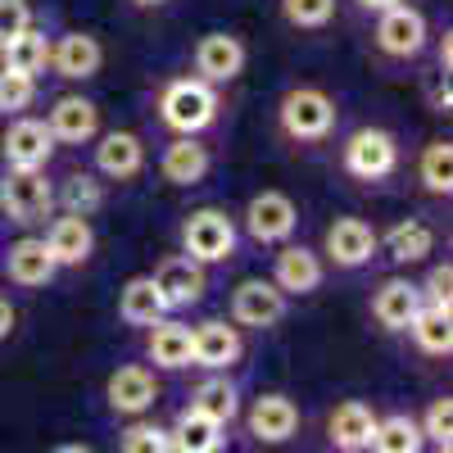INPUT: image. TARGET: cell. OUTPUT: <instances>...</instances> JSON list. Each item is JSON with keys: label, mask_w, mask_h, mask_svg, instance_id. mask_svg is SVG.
<instances>
[{"label": "cell", "mask_w": 453, "mask_h": 453, "mask_svg": "<svg viewBox=\"0 0 453 453\" xmlns=\"http://www.w3.org/2000/svg\"><path fill=\"white\" fill-rule=\"evenodd\" d=\"M159 109H164V123H168L173 132L196 136V132H204V127L218 119V96H213V87L200 82V78H177V82H168Z\"/></svg>", "instance_id": "6da1fadb"}, {"label": "cell", "mask_w": 453, "mask_h": 453, "mask_svg": "<svg viewBox=\"0 0 453 453\" xmlns=\"http://www.w3.org/2000/svg\"><path fill=\"white\" fill-rule=\"evenodd\" d=\"M281 127L295 141H322L335 127V104L318 87H295L281 100Z\"/></svg>", "instance_id": "7a4b0ae2"}, {"label": "cell", "mask_w": 453, "mask_h": 453, "mask_svg": "<svg viewBox=\"0 0 453 453\" xmlns=\"http://www.w3.org/2000/svg\"><path fill=\"white\" fill-rule=\"evenodd\" d=\"M50 204H55V191L42 177V168H10L0 177V209L14 222H42Z\"/></svg>", "instance_id": "3957f363"}, {"label": "cell", "mask_w": 453, "mask_h": 453, "mask_svg": "<svg viewBox=\"0 0 453 453\" xmlns=\"http://www.w3.org/2000/svg\"><path fill=\"white\" fill-rule=\"evenodd\" d=\"M181 245H186V258H196V263H222L236 250V226L218 209H200V213L186 218Z\"/></svg>", "instance_id": "277c9868"}, {"label": "cell", "mask_w": 453, "mask_h": 453, "mask_svg": "<svg viewBox=\"0 0 453 453\" xmlns=\"http://www.w3.org/2000/svg\"><path fill=\"white\" fill-rule=\"evenodd\" d=\"M395 164H399V145H395V136L381 132V127H363V132H354L349 145H345V168H349L354 177H363V181L390 177Z\"/></svg>", "instance_id": "5b68a950"}, {"label": "cell", "mask_w": 453, "mask_h": 453, "mask_svg": "<svg viewBox=\"0 0 453 453\" xmlns=\"http://www.w3.org/2000/svg\"><path fill=\"white\" fill-rule=\"evenodd\" d=\"M376 46H381L390 59L422 55V46H426V19L399 0V5L381 10V23H376Z\"/></svg>", "instance_id": "8992f818"}, {"label": "cell", "mask_w": 453, "mask_h": 453, "mask_svg": "<svg viewBox=\"0 0 453 453\" xmlns=\"http://www.w3.org/2000/svg\"><path fill=\"white\" fill-rule=\"evenodd\" d=\"M150 281H155V290L164 295V304H168V309H186V304H196V299L204 295V263L186 258V254L164 258Z\"/></svg>", "instance_id": "52a82bcc"}, {"label": "cell", "mask_w": 453, "mask_h": 453, "mask_svg": "<svg viewBox=\"0 0 453 453\" xmlns=\"http://www.w3.org/2000/svg\"><path fill=\"white\" fill-rule=\"evenodd\" d=\"M295 222H299V213H295L290 196H281V191H263V196H254V200H250V209H245V226H250V236H254V241H263V245L286 241V236L295 232Z\"/></svg>", "instance_id": "ba28073f"}, {"label": "cell", "mask_w": 453, "mask_h": 453, "mask_svg": "<svg viewBox=\"0 0 453 453\" xmlns=\"http://www.w3.org/2000/svg\"><path fill=\"white\" fill-rule=\"evenodd\" d=\"M241 68H245V46L236 42V36H226V32H209L200 36V46H196V73H200V82H232L241 78Z\"/></svg>", "instance_id": "9c48e42d"}, {"label": "cell", "mask_w": 453, "mask_h": 453, "mask_svg": "<svg viewBox=\"0 0 453 453\" xmlns=\"http://www.w3.org/2000/svg\"><path fill=\"white\" fill-rule=\"evenodd\" d=\"M281 313H286V295L273 281L254 277V281H241L232 295V318L241 326H273V322H281Z\"/></svg>", "instance_id": "30bf717a"}, {"label": "cell", "mask_w": 453, "mask_h": 453, "mask_svg": "<svg viewBox=\"0 0 453 453\" xmlns=\"http://www.w3.org/2000/svg\"><path fill=\"white\" fill-rule=\"evenodd\" d=\"M55 155V136L46 123H36V119H19L10 123L5 132V159L10 168H46Z\"/></svg>", "instance_id": "8fae6325"}, {"label": "cell", "mask_w": 453, "mask_h": 453, "mask_svg": "<svg viewBox=\"0 0 453 453\" xmlns=\"http://www.w3.org/2000/svg\"><path fill=\"white\" fill-rule=\"evenodd\" d=\"M241 358V331L226 326V322H204L191 331V363L209 367V372H222Z\"/></svg>", "instance_id": "7c38bea8"}, {"label": "cell", "mask_w": 453, "mask_h": 453, "mask_svg": "<svg viewBox=\"0 0 453 453\" xmlns=\"http://www.w3.org/2000/svg\"><path fill=\"white\" fill-rule=\"evenodd\" d=\"M372 250H376V232L363 218H335L326 226V254L340 268H358V263L372 258Z\"/></svg>", "instance_id": "4fadbf2b"}, {"label": "cell", "mask_w": 453, "mask_h": 453, "mask_svg": "<svg viewBox=\"0 0 453 453\" xmlns=\"http://www.w3.org/2000/svg\"><path fill=\"white\" fill-rule=\"evenodd\" d=\"M418 309H422V286H412L403 277H390L372 299V313L386 331H408V322L418 318Z\"/></svg>", "instance_id": "5bb4252c"}, {"label": "cell", "mask_w": 453, "mask_h": 453, "mask_svg": "<svg viewBox=\"0 0 453 453\" xmlns=\"http://www.w3.org/2000/svg\"><path fill=\"white\" fill-rule=\"evenodd\" d=\"M50 64H55L59 78L82 82V78H96V73H100L104 50H100L96 36H87V32H68V36H59V46L50 50Z\"/></svg>", "instance_id": "9a60e30c"}, {"label": "cell", "mask_w": 453, "mask_h": 453, "mask_svg": "<svg viewBox=\"0 0 453 453\" xmlns=\"http://www.w3.org/2000/svg\"><path fill=\"white\" fill-rule=\"evenodd\" d=\"M46 127H50L55 141L82 145V141H91V136L100 132V109H96L91 100H82V96H64V100H55Z\"/></svg>", "instance_id": "2e32d148"}, {"label": "cell", "mask_w": 453, "mask_h": 453, "mask_svg": "<svg viewBox=\"0 0 453 453\" xmlns=\"http://www.w3.org/2000/svg\"><path fill=\"white\" fill-rule=\"evenodd\" d=\"M273 286H277L281 295H309V290H318V286H322V263H318V254L304 250V245H286V250L277 254Z\"/></svg>", "instance_id": "e0dca14e"}, {"label": "cell", "mask_w": 453, "mask_h": 453, "mask_svg": "<svg viewBox=\"0 0 453 453\" xmlns=\"http://www.w3.org/2000/svg\"><path fill=\"white\" fill-rule=\"evenodd\" d=\"M295 426H299V408H295L286 395H263V399H254V408H250V431H254L263 444L290 440Z\"/></svg>", "instance_id": "ac0fdd59"}, {"label": "cell", "mask_w": 453, "mask_h": 453, "mask_svg": "<svg viewBox=\"0 0 453 453\" xmlns=\"http://www.w3.org/2000/svg\"><path fill=\"white\" fill-rule=\"evenodd\" d=\"M159 399V386H155V376H150L145 367H119L109 376V403L113 412H145V408H155Z\"/></svg>", "instance_id": "d6986e66"}, {"label": "cell", "mask_w": 453, "mask_h": 453, "mask_svg": "<svg viewBox=\"0 0 453 453\" xmlns=\"http://www.w3.org/2000/svg\"><path fill=\"white\" fill-rule=\"evenodd\" d=\"M91 245H96V236H91V226H87L82 213L59 218V222L50 226V236H46V250H50V258L59 263V268L87 263V258H91Z\"/></svg>", "instance_id": "ffe728a7"}, {"label": "cell", "mask_w": 453, "mask_h": 453, "mask_svg": "<svg viewBox=\"0 0 453 453\" xmlns=\"http://www.w3.org/2000/svg\"><path fill=\"white\" fill-rule=\"evenodd\" d=\"M141 164H145V145H141V136H132V132H109L100 145H96V168L104 173V177H136L141 173Z\"/></svg>", "instance_id": "44dd1931"}, {"label": "cell", "mask_w": 453, "mask_h": 453, "mask_svg": "<svg viewBox=\"0 0 453 453\" xmlns=\"http://www.w3.org/2000/svg\"><path fill=\"white\" fill-rule=\"evenodd\" d=\"M159 168H164V177H168L173 186H196V181L209 173V150H204L196 136H181V141H173V145L164 150Z\"/></svg>", "instance_id": "7402d4cb"}, {"label": "cell", "mask_w": 453, "mask_h": 453, "mask_svg": "<svg viewBox=\"0 0 453 453\" xmlns=\"http://www.w3.org/2000/svg\"><path fill=\"white\" fill-rule=\"evenodd\" d=\"M59 263L50 258L46 241H36V236H23L14 250H10V281L19 286H46L55 277Z\"/></svg>", "instance_id": "603a6c76"}, {"label": "cell", "mask_w": 453, "mask_h": 453, "mask_svg": "<svg viewBox=\"0 0 453 453\" xmlns=\"http://www.w3.org/2000/svg\"><path fill=\"white\" fill-rule=\"evenodd\" d=\"M119 313L132 326H155V322H164L168 304H164V295L155 290V281H150V277H132L123 286V295H119Z\"/></svg>", "instance_id": "cb8c5ba5"}, {"label": "cell", "mask_w": 453, "mask_h": 453, "mask_svg": "<svg viewBox=\"0 0 453 453\" xmlns=\"http://www.w3.org/2000/svg\"><path fill=\"white\" fill-rule=\"evenodd\" d=\"M372 431H376V412H372L367 403H358V399L340 403V408L331 412V440H335L340 449H345V453L367 449Z\"/></svg>", "instance_id": "d4e9b609"}, {"label": "cell", "mask_w": 453, "mask_h": 453, "mask_svg": "<svg viewBox=\"0 0 453 453\" xmlns=\"http://www.w3.org/2000/svg\"><path fill=\"white\" fill-rule=\"evenodd\" d=\"M168 444H173V453H218L222 449V426L209 422L204 412L186 408L177 418V426L168 431Z\"/></svg>", "instance_id": "484cf974"}, {"label": "cell", "mask_w": 453, "mask_h": 453, "mask_svg": "<svg viewBox=\"0 0 453 453\" xmlns=\"http://www.w3.org/2000/svg\"><path fill=\"white\" fill-rule=\"evenodd\" d=\"M150 358H155L159 367H168V372L191 367V326L155 322V331H150Z\"/></svg>", "instance_id": "4316f807"}, {"label": "cell", "mask_w": 453, "mask_h": 453, "mask_svg": "<svg viewBox=\"0 0 453 453\" xmlns=\"http://www.w3.org/2000/svg\"><path fill=\"white\" fill-rule=\"evenodd\" d=\"M0 59H5V73H27V78H36L46 64H50V42L42 32H19L10 46H0Z\"/></svg>", "instance_id": "83f0119b"}, {"label": "cell", "mask_w": 453, "mask_h": 453, "mask_svg": "<svg viewBox=\"0 0 453 453\" xmlns=\"http://www.w3.org/2000/svg\"><path fill=\"white\" fill-rule=\"evenodd\" d=\"M422 426L412 422V418H403V412H395V418H386V422H376V431H372V440H367V449L372 453H422Z\"/></svg>", "instance_id": "f1b7e54d"}, {"label": "cell", "mask_w": 453, "mask_h": 453, "mask_svg": "<svg viewBox=\"0 0 453 453\" xmlns=\"http://www.w3.org/2000/svg\"><path fill=\"white\" fill-rule=\"evenodd\" d=\"M386 250H390V258L395 263H422L431 250H435V232L426 222H418V218H408V222H399V226H390V236H386Z\"/></svg>", "instance_id": "f546056e"}, {"label": "cell", "mask_w": 453, "mask_h": 453, "mask_svg": "<svg viewBox=\"0 0 453 453\" xmlns=\"http://www.w3.org/2000/svg\"><path fill=\"white\" fill-rule=\"evenodd\" d=\"M408 331H412V340L426 349V354H449L453 349V326H449V309H431V304H422L418 309V318L408 322Z\"/></svg>", "instance_id": "4dcf8cb0"}, {"label": "cell", "mask_w": 453, "mask_h": 453, "mask_svg": "<svg viewBox=\"0 0 453 453\" xmlns=\"http://www.w3.org/2000/svg\"><path fill=\"white\" fill-rule=\"evenodd\" d=\"M191 408H196V412H204L209 422L226 426V422L236 418V386L226 381V376H213V381H204V386L196 390Z\"/></svg>", "instance_id": "1f68e13d"}, {"label": "cell", "mask_w": 453, "mask_h": 453, "mask_svg": "<svg viewBox=\"0 0 453 453\" xmlns=\"http://www.w3.org/2000/svg\"><path fill=\"white\" fill-rule=\"evenodd\" d=\"M422 181L431 196H449V186H453V145L449 141H431L422 150Z\"/></svg>", "instance_id": "d6a6232c"}, {"label": "cell", "mask_w": 453, "mask_h": 453, "mask_svg": "<svg viewBox=\"0 0 453 453\" xmlns=\"http://www.w3.org/2000/svg\"><path fill=\"white\" fill-rule=\"evenodd\" d=\"M100 181L96 177H87V173H73L68 181H64V204H68V213H96L100 209Z\"/></svg>", "instance_id": "836d02e7"}, {"label": "cell", "mask_w": 453, "mask_h": 453, "mask_svg": "<svg viewBox=\"0 0 453 453\" xmlns=\"http://www.w3.org/2000/svg\"><path fill=\"white\" fill-rule=\"evenodd\" d=\"M32 96H36V78L0 68V113H23L32 104Z\"/></svg>", "instance_id": "e575fe53"}, {"label": "cell", "mask_w": 453, "mask_h": 453, "mask_svg": "<svg viewBox=\"0 0 453 453\" xmlns=\"http://www.w3.org/2000/svg\"><path fill=\"white\" fill-rule=\"evenodd\" d=\"M281 14L295 27H322L335 14V0H281Z\"/></svg>", "instance_id": "d590c367"}, {"label": "cell", "mask_w": 453, "mask_h": 453, "mask_svg": "<svg viewBox=\"0 0 453 453\" xmlns=\"http://www.w3.org/2000/svg\"><path fill=\"white\" fill-rule=\"evenodd\" d=\"M422 426V440H431L435 449H449V435H453V399H435L426 408V422Z\"/></svg>", "instance_id": "8d00e7d4"}, {"label": "cell", "mask_w": 453, "mask_h": 453, "mask_svg": "<svg viewBox=\"0 0 453 453\" xmlns=\"http://www.w3.org/2000/svg\"><path fill=\"white\" fill-rule=\"evenodd\" d=\"M123 453H173V444H168V431L141 422L123 435Z\"/></svg>", "instance_id": "74e56055"}, {"label": "cell", "mask_w": 453, "mask_h": 453, "mask_svg": "<svg viewBox=\"0 0 453 453\" xmlns=\"http://www.w3.org/2000/svg\"><path fill=\"white\" fill-rule=\"evenodd\" d=\"M32 27V5L27 0H0V46H10L19 32Z\"/></svg>", "instance_id": "f35d334b"}, {"label": "cell", "mask_w": 453, "mask_h": 453, "mask_svg": "<svg viewBox=\"0 0 453 453\" xmlns=\"http://www.w3.org/2000/svg\"><path fill=\"white\" fill-rule=\"evenodd\" d=\"M449 286H453V268H449V263L431 268V277H426V299H431V309H449Z\"/></svg>", "instance_id": "ab89813d"}, {"label": "cell", "mask_w": 453, "mask_h": 453, "mask_svg": "<svg viewBox=\"0 0 453 453\" xmlns=\"http://www.w3.org/2000/svg\"><path fill=\"white\" fill-rule=\"evenodd\" d=\"M10 331H14V309H10V299L0 295V340H5Z\"/></svg>", "instance_id": "60d3db41"}, {"label": "cell", "mask_w": 453, "mask_h": 453, "mask_svg": "<svg viewBox=\"0 0 453 453\" xmlns=\"http://www.w3.org/2000/svg\"><path fill=\"white\" fill-rule=\"evenodd\" d=\"M449 64H453V42H449V32H444V42H440V68L449 73Z\"/></svg>", "instance_id": "b9f144b4"}, {"label": "cell", "mask_w": 453, "mask_h": 453, "mask_svg": "<svg viewBox=\"0 0 453 453\" xmlns=\"http://www.w3.org/2000/svg\"><path fill=\"white\" fill-rule=\"evenodd\" d=\"M363 10H390V5H399V0H358Z\"/></svg>", "instance_id": "7bdbcfd3"}, {"label": "cell", "mask_w": 453, "mask_h": 453, "mask_svg": "<svg viewBox=\"0 0 453 453\" xmlns=\"http://www.w3.org/2000/svg\"><path fill=\"white\" fill-rule=\"evenodd\" d=\"M55 453H91V449H87V444H59Z\"/></svg>", "instance_id": "ee69618b"}, {"label": "cell", "mask_w": 453, "mask_h": 453, "mask_svg": "<svg viewBox=\"0 0 453 453\" xmlns=\"http://www.w3.org/2000/svg\"><path fill=\"white\" fill-rule=\"evenodd\" d=\"M136 5H164V0H136Z\"/></svg>", "instance_id": "f6af8a7d"}]
</instances>
